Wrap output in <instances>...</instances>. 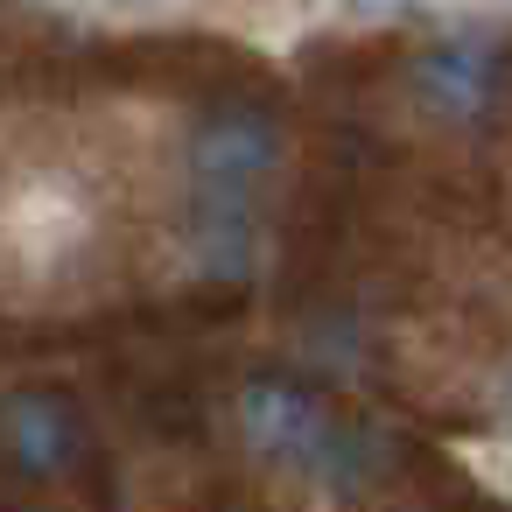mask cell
Listing matches in <instances>:
<instances>
[{
    "instance_id": "cell-5",
    "label": "cell",
    "mask_w": 512,
    "mask_h": 512,
    "mask_svg": "<svg viewBox=\"0 0 512 512\" xmlns=\"http://www.w3.org/2000/svg\"><path fill=\"white\" fill-rule=\"evenodd\" d=\"M442 0H337L344 22H407V15H428Z\"/></svg>"
},
{
    "instance_id": "cell-1",
    "label": "cell",
    "mask_w": 512,
    "mask_h": 512,
    "mask_svg": "<svg viewBox=\"0 0 512 512\" xmlns=\"http://www.w3.org/2000/svg\"><path fill=\"white\" fill-rule=\"evenodd\" d=\"M239 435H246V449H253L260 463H274V470H288V477L330 484V477L358 470V442H351V435L337 428V414H330L309 386H295V379H246V393H239Z\"/></svg>"
},
{
    "instance_id": "cell-6",
    "label": "cell",
    "mask_w": 512,
    "mask_h": 512,
    "mask_svg": "<svg viewBox=\"0 0 512 512\" xmlns=\"http://www.w3.org/2000/svg\"><path fill=\"white\" fill-rule=\"evenodd\" d=\"M505 8H512V0H505Z\"/></svg>"
},
{
    "instance_id": "cell-4",
    "label": "cell",
    "mask_w": 512,
    "mask_h": 512,
    "mask_svg": "<svg viewBox=\"0 0 512 512\" xmlns=\"http://www.w3.org/2000/svg\"><path fill=\"white\" fill-rule=\"evenodd\" d=\"M407 85H414L421 113H435V120H477L491 106V92H498V50L477 29L442 36V43H428L407 64Z\"/></svg>"
},
{
    "instance_id": "cell-3",
    "label": "cell",
    "mask_w": 512,
    "mask_h": 512,
    "mask_svg": "<svg viewBox=\"0 0 512 512\" xmlns=\"http://www.w3.org/2000/svg\"><path fill=\"white\" fill-rule=\"evenodd\" d=\"M0 456H8L22 477L50 484V477H71V463L85 456V421L64 393H8L0 400Z\"/></svg>"
},
{
    "instance_id": "cell-2",
    "label": "cell",
    "mask_w": 512,
    "mask_h": 512,
    "mask_svg": "<svg viewBox=\"0 0 512 512\" xmlns=\"http://www.w3.org/2000/svg\"><path fill=\"white\" fill-rule=\"evenodd\" d=\"M274 162H281V134H274L267 113L225 106V113H211V120L190 134V176H197V197L253 204V190L274 176Z\"/></svg>"
}]
</instances>
